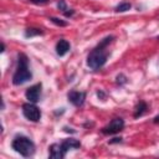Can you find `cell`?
<instances>
[{
    "instance_id": "21",
    "label": "cell",
    "mask_w": 159,
    "mask_h": 159,
    "mask_svg": "<svg viewBox=\"0 0 159 159\" xmlns=\"http://www.w3.org/2000/svg\"><path fill=\"white\" fill-rule=\"evenodd\" d=\"M4 51H5V43L2 42V43H1V52H4Z\"/></svg>"
},
{
    "instance_id": "5",
    "label": "cell",
    "mask_w": 159,
    "mask_h": 159,
    "mask_svg": "<svg viewBox=\"0 0 159 159\" xmlns=\"http://www.w3.org/2000/svg\"><path fill=\"white\" fill-rule=\"evenodd\" d=\"M123 128H124L123 118L117 117V118H113L106 127L102 128V133L103 134H116V133H119L120 130H123Z\"/></svg>"
},
{
    "instance_id": "14",
    "label": "cell",
    "mask_w": 159,
    "mask_h": 159,
    "mask_svg": "<svg viewBox=\"0 0 159 159\" xmlns=\"http://www.w3.org/2000/svg\"><path fill=\"white\" fill-rule=\"evenodd\" d=\"M127 81H128V78H127V76L123 75V73H119V75H117V77H116V83H117L118 86H123V84H125Z\"/></svg>"
},
{
    "instance_id": "1",
    "label": "cell",
    "mask_w": 159,
    "mask_h": 159,
    "mask_svg": "<svg viewBox=\"0 0 159 159\" xmlns=\"http://www.w3.org/2000/svg\"><path fill=\"white\" fill-rule=\"evenodd\" d=\"M114 40V36L113 35H109V36H106L104 39H102L99 41V43L88 53L87 56V66L93 70V71H97L99 68H102L106 62H107V58L109 56V51L107 50L108 45Z\"/></svg>"
},
{
    "instance_id": "4",
    "label": "cell",
    "mask_w": 159,
    "mask_h": 159,
    "mask_svg": "<svg viewBox=\"0 0 159 159\" xmlns=\"http://www.w3.org/2000/svg\"><path fill=\"white\" fill-rule=\"evenodd\" d=\"M22 114L26 119L31 122H39L41 119V111L35 106V103L31 102L22 104Z\"/></svg>"
},
{
    "instance_id": "10",
    "label": "cell",
    "mask_w": 159,
    "mask_h": 159,
    "mask_svg": "<svg viewBox=\"0 0 159 159\" xmlns=\"http://www.w3.org/2000/svg\"><path fill=\"white\" fill-rule=\"evenodd\" d=\"M70 47H71L70 42H68L67 40L61 39V40L56 43V53H57L58 56H65V55L70 51Z\"/></svg>"
},
{
    "instance_id": "17",
    "label": "cell",
    "mask_w": 159,
    "mask_h": 159,
    "mask_svg": "<svg viewBox=\"0 0 159 159\" xmlns=\"http://www.w3.org/2000/svg\"><path fill=\"white\" fill-rule=\"evenodd\" d=\"M97 97L101 99V101H106L107 99V94L102 91V89H99V91H97Z\"/></svg>"
},
{
    "instance_id": "22",
    "label": "cell",
    "mask_w": 159,
    "mask_h": 159,
    "mask_svg": "<svg viewBox=\"0 0 159 159\" xmlns=\"http://www.w3.org/2000/svg\"><path fill=\"white\" fill-rule=\"evenodd\" d=\"M157 39H158V40H159V36H158V37H157Z\"/></svg>"
},
{
    "instance_id": "8",
    "label": "cell",
    "mask_w": 159,
    "mask_h": 159,
    "mask_svg": "<svg viewBox=\"0 0 159 159\" xmlns=\"http://www.w3.org/2000/svg\"><path fill=\"white\" fill-rule=\"evenodd\" d=\"M50 153H48V157L52 158V159H62L65 158L66 155V152L63 150V148L61 147V143H55L52 145H50Z\"/></svg>"
},
{
    "instance_id": "19",
    "label": "cell",
    "mask_w": 159,
    "mask_h": 159,
    "mask_svg": "<svg viewBox=\"0 0 159 159\" xmlns=\"http://www.w3.org/2000/svg\"><path fill=\"white\" fill-rule=\"evenodd\" d=\"M120 142H122V138H120V137H119V138L117 137V138H113L112 140H109L111 144H113V143H120Z\"/></svg>"
},
{
    "instance_id": "9",
    "label": "cell",
    "mask_w": 159,
    "mask_h": 159,
    "mask_svg": "<svg viewBox=\"0 0 159 159\" xmlns=\"http://www.w3.org/2000/svg\"><path fill=\"white\" fill-rule=\"evenodd\" d=\"M61 147L63 148V150L67 153L68 150L71 149H78L81 147V142L75 139V138H68V139H65L62 143H61Z\"/></svg>"
},
{
    "instance_id": "2",
    "label": "cell",
    "mask_w": 159,
    "mask_h": 159,
    "mask_svg": "<svg viewBox=\"0 0 159 159\" xmlns=\"http://www.w3.org/2000/svg\"><path fill=\"white\" fill-rule=\"evenodd\" d=\"M32 78V73L29 67V58L25 53L17 55V67L12 76V83L15 86H20L26 83Z\"/></svg>"
},
{
    "instance_id": "16",
    "label": "cell",
    "mask_w": 159,
    "mask_h": 159,
    "mask_svg": "<svg viewBox=\"0 0 159 159\" xmlns=\"http://www.w3.org/2000/svg\"><path fill=\"white\" fill-rule=\"evenodd\" d=\"M57 7H58V9H60V10H61L63 14H65L67 10H70V9L67 7V5H66L65 0H58V1H57Z\"/></svg>"
},
{
    "instance_id": "20",
    "label": "cell",
    "mask_w": 159,
    "mask_h": 159,
    "mask_svg": "<svg viewBox=\"0 0 159 159\" xmlns=\"http://www.w3.org/2000/svg\"><path fill=\"white\" fill-rule=\"evenodd\" d=\"M153 122H154V123H159V116H157V117H154V119H153Z\"/></svg>"
},
{
    "instance_id": "6",
    "label": "cell",
    "mask_w": 159,
    "mask_h": 159,
    "mask_svg": "<svg viewBox=\"0 0 159 159\" xmlns=\"http://www.w3.org/2000/svg\"><path fill=\"white\" fill-rule=\"evenodd\" d=\"M41 93H42V84L41 83H36L31 87H29L25 92V97L29 102L31 103H37L41 98Z\"/></svg>"
},
{
    "instance_id": "15",
    "label": "cell",
    "mask_w": 159,
    "mask_h": 159,
    "mask_svg": "<svg viewBox=\"0 0 159 159\" xmlns=\"http://www.w3.org/2000/svg\"><path fill=\"white\" fill-rule=\"evenodd\" d=\"M50 20H51L55 25H57V26H67V21H65V20H62V19H58V17L51 16V17H50Z\"/></svg>"
},
{
    "instance_id": "3",
    "label": "cell",
    "mask_w": 159,
    "mask_h": 159,
    "mask_svg": "<svg viewBox=\"0 0 159 159\" xmlns=\"http://www.w3.org/2000/svg\"><path fill=\"white\" fill-rule=\"evenodd\" d=\"M11 148L24 158H30L35 154V143L26 135H16L11 142Z\"/></svg>"
},
{
    "instance_id": "13",
    "label": "cell",
    "mask_w": 159,
    "mask_h": 159,
    "mask_svg": "<svg viewBox=\"0 0 159 159\" xmlns=\"http://www.w3.org/2000/svg\"><path fill=\"white\" fill-rule=\"evenodd\" d=\"M130 7H132V5H130L129 2L123 1V2H120V4H118V5L116 6V11H117V12H125V11L130 10Z\"/></svg>"
},
{
    "instance_id": "7",
    "label": "cell",
    "mask_w": 159,
    "mask_h": 159,
    "mask_svg": "<svg viewBox=\"0 0 159 159\" xmlns=\"http://www.w3.org/2000/svg\"><path fill=\"white\" fill-rule=\"evenodd\" d=\"M67 99L70 103H72L76 107H82L86 101V92L81 91H71L67 94Z\"/></svg>"
},
{
    "instance_id": "12",
    "label": "cell",
    "mask_w": 159,
    "mask_h": 159,
    "mask_svg": "<svg viewBox=\"0 0 159 159\" xmlns=\"http://www.w3.org/2000/svg\"><path fill=\"white\" fill-rule=\"evenodd\" d=\"M43 31L41 29H35V27H29L25 30V37H34V36H39L42 35Z\"/></svg>"
},
{
    "instance_id": "11",
    "label": "cell",
    "mask_w": 159,
    "mask_h": 159,
    "mask_svg": "<svg viewBox=\"0 0 159 159\" xmlns=\"http://www.w3.org/2000/svg\"><path fill=\"white\" fill-rule=\"evenodd\" d=\"M147 111H148V104H147L144 101H139V103L134 107L133 117H134V118H139V117H142L144 113H147Z\"/></svg>"
},
{
    "instance_id": "18",
    "label": "cell",
    "mask_w": 159,
    "mask_h": 159,
    "mask_svg": "<svg viewBox=\"0 0 159 159\" xmlns=\"http://www.w3.org/2000/svg\"><path fill=\"white\" fill-rule=\"evenodd\" d=\"M32 4H35V5H46L50 0H30Z\"/></svg>"
}]
</instances>
